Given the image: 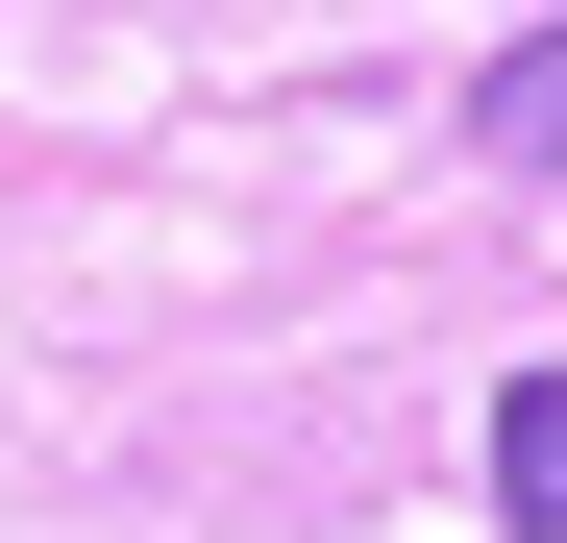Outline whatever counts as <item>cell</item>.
Masks as SVG:
<instances>
[{"instance_id":"7a4b0ae2","label":"cell","mask_w":567,"mask_h":543,"mask_svg":"<svg viewBox=\"0 0 567 543\" xmlns=\"http://www.w3.org/2000/svg\"><path fill=\"white\" fill-rule=\"evenodd\" d=\"M494 519H518V543H567V371H518V396H494Z\"/></svg>"},{"instance_id":"6da1fadb","label":"cell","mask_w":567,"mask_h":543,"mask_svg":"<svg viewBox=\"0 0 567 543\" xmlns=\"http://www.w3.org/2000/svg\"><path fill=\"white\" fill-rule=\"evenodd\" d=\"M468 148H494V173H567V25H518L494 74H468Z\"/></svg>"}]
</instances>
